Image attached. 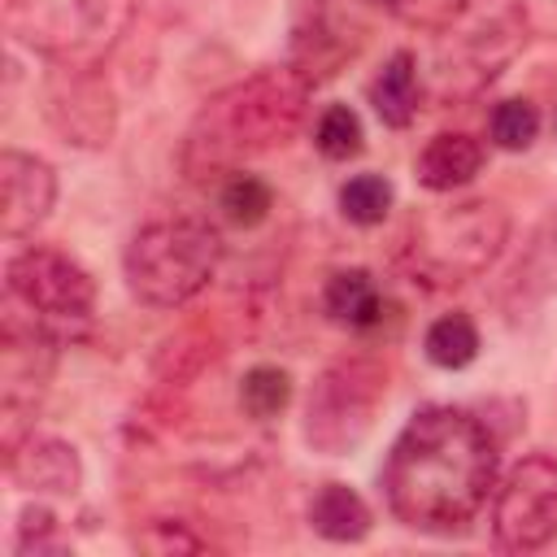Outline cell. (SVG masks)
<instances>
[{
	"label": "cell",
	"mask_w": 557,
	"mask_h": 557,
	"mask_svg": "<svg viewBox=\"0 0 557 557\" xmlns=\"http://www.w3.org/2000/svg\"><path fill=\"white\" fill-rule=\"evenodd\" d=\"M9 318L48 335L52 344L78 339L91 326L96 287L91 274L57 248H26L4 265Z\"/></svg>",
	"instance_id": "obj_6"
},
{
	"label": "cell",
	"mask_w": 557,
	"mask_h": 557,
	"mask_svg": "<svg viewBox=\"0 0 557 557\" xmlns=\"http://www.w3.org/2000/svg\"><path fill=\"white\" fill-rule=\"evenodd\" d=\"M370 104L383 126H409L418 113V61L413 52H392L370 83Z\"/></svg>",
	"instance_id": "obj_15"
},
{
	"label": "cell",
	"mask_w": 557,
	"mask_h": 557,
	"mask_svg": "<svg viewBox=\"0 0 557 557\" xmlns=\"http://www.w3.org/2000/svg\"><path fill=\"white\" fill-rule=\"evenodd\" d=\"M9 474L26 492H52L65 496L83 483V461L65 440H26L9 448Z\"/></svg>",
	"instance_id": "obj_12"
},
{
	"label": "cell",
	"mask_w": 557,
	"mask_h": 557,
	"mask_svg": "<svg viewBox=\"0 0 557 557\" xmlns=\"http://www.w3.org/2000/svg\"><path fill=\"white\" fill-rule=\"evenodd\" d=\"M139 0H4L9 35L61 70H96L131 30Z\"/></svg>",
	"instance_id": "obj_4"
},
{
	"label": "cell",
	"mask_w": 557,
	"mask_h": 557,
	"mask_svg": "<svg viewBox=\"0 0 557 557\" xmlns=\"http://www.w3.org/2000/svg\"><path fill=\"white\" fill-rule=\"evenodd\" d=\"M57 205V174L48 161L4 148L0 152V235L26 239L35 235Z\"/></svg>",
	"instance_id": "obj_10"
},
{
	"label": "cell",
	"mask_w": 557,
	"mask_h": 557,
	"mask_svg": "<svg viewBox=\"0 0 557 557\" xmlns=\"http://www.w3.org/2000/svg\"><path fill=\"white\" fill-rule=\"evenodd\" d=\"M309 522H313V531H318L322 540H331V544H357V540L370 535V509H366V500H361L352 487H344V483H326V487L313 496Z\"/></svg>",
	"instance_id": "obj_16"
},
{
	"label": "cell",
	"mask_w": 557,
	"mask_h": 557,
	"mask_svg": "<svg viewBox=\"0 0 557 557\" xmlns=\"http://www.w3.org/2000/svg\"><path fill=\"white\" fill-rule=\"evenodd\" d=\"M492 540L505 553H540L557 540V461L544 453L522 457L496 487Z\"/></svg>",
	"instance_id": "obj_7"
},
{
	"label": "cell",
	"mask_w": 557,
	"mask_h": 557,
	"mask_svg": "<svg viewBox=\"0 0 557 557\" xmlns=\"http://www.w3.org/2000/svg\"><path fill=\"white\" fill-rule=\"evenodd\" d=\"M422 348L440 370H466L479 357V326L466 313H444L426 326Z\"/></svg>",
	"instance_id": "obj_17"
},
{
	"label": "cell",
	"mask_w": 557,
	"mask_h": 557,
	"mask_svg": "<svg viewBox=\"0 0 557 557\" xmlns=\"http://www.w3.org/2000/svg\"><path fill=\"white\" fill-rule=\"evenodd\" d=\"M44 109H48V122L83 148H100L113 139L117 109H113L109 87L96 78V70H61L57 65V74L48 78V91H44Z\"/></svg>",
	"instance_id": "obj_9"
},
{
	"label": "cell",
	"mask_w": 557,
	"mask_h": 557,
	"mask_svg": "<svg viewBox=\"0 0 557 557\" xmlns=\"http://www.w3.org/2000/svg\"><path fill=\"white\" fill-rule=\"evenodd\" d=\"M305 100H309V83L292 65L261 70L209 96L183 135L178 148L183 174L191 183H226L252 157L274 152L296 135L305 117Z\"/></svg>",
	"instance_id": "obj_2"
},
{
	"label": "cell",
	"mask_w": 557,
	"mask_h": 557,
	"mask_svg": "<svg viewBox=\"0 0 557 557\" xmlns=\"http://www.w3.org/2000/svg\"><path fill=\"white\" fill-rule=\"evenodd\" d=\"M222 261V235L196 218H165L148 222L131 235L122 274L139 305L148 309H178L209 287Z\"/></svg>",
	"instance_id": "obj_5"
},
{
	"label": "cell",
	"mask_w": 557,
	"mask_h": 557,
	"mask_svg": "<svg viewBox=\"0 0 557 557\" xmlns=\"http://www.w3.org/2000/svg\"><path fill=\"white\" fill-rule=\"evenodd\" d=\"M509 218L496 200H453L409 218L405 270L426 287H457L479 278L505 248Z\"/></svg>",
	"instance_id": "obj_3"
},
{
	"label": "cell",
	"mask_w": 557,
	"mask_h": 557,
	"mask_svg": "<svg viewBox=\"0 0 557 557\" xmlns=\"http://www.w3.org/2000/svg\"><path fill=\"white\" fill-rule=\"evenodd\" d=\"M392 209V183L383 174H357L339 187V213L357 226H379Z\"/></svg>",
	"instance_id": "obj_18"
},
{
	"label": "cell",
	"mask_w": 557,
	"mask_h": 557,
	"mask_svg": "<svg viewBox=\"0 0 557 557\" xmlns=\"http://www.w3.org/2000/svg\"><path fill=\"white\" fill-rule=\"evenodd\" d=\"M357 52V26L331 4V0H309L305 13L292 26V57L287 65L309 83H326L348 57Z\"/></svg>",
	"instance_id": "obj_11"
},
{
	"label": "cell",
	"mask_w": 557,
	"mask_h": 557,
	"mask_svg": "<svg viewBox=\"0 0 557 557\" xmlns=\"http://www.w3.org/2000/svg\"><path fill=\"white\" fill-rule=\"evenodd\" d=\"M361 117L348 109V104H331V109H322V117H318V126H313V144H318V152L326 157V161H348V157H357L361 152Z\"/></svg>",
	"instance_id": "obj_21"
},
{
	"label": "cell",
	"mask_w": 557,
	"mask_h": 557,
	"mask_svg": "<svg viewBox=\"0 0 557 557\" xmlns=\"http://www.w3.org/2000/svg\"><path fill=\"white\" fill-rule=\"evenodd\" d=\"M239 400H244V409L252 413V418H278L283 409H287V400H292V379H287V370H278V366H252L248 374H244V387H239Z\"/></svg>",
	"instance_id": "obj_20"
},
{
	"label": "cell",
	"mask_w": 557,
	"mask_h": 557,
	"mask_svg": "<svg viewBox=\"0 0 557 557\" xmlns=\"http://www.w3.org/2000/svg\"><path fill=\"white\" fill-rule=\"evenodd\" d=\"M322 309L339 326L370 331V326L383 322L387 300H383V292H379V283H374L370 270H335L326 278V287H322Z\"/></svg>",
	"instance_id": "obj_14"
},
{
	"label": "cell",
	"mask_w": 557,
	"mask_h": 557,
	"mask_svg": "<svg viewBox=\"0 0 557 557\" xmlns=\"http://www.w3.org/2000/svg\"><path fill=\"white\" fill-rule=\"evenodd\" d=\"M487 135H492L496 148H509V152L531 148V139L540 135V113H535V104H531V100H500V104L492 109V117H487Z\"/></svg>",
	"instance_id": "obj_22"
},
{
	"label": "cell",
	"mask_w": 557,
	"mask_h": 557,
	"mask_svg": "<svg viewBox=\"0 0 557 557\" xmlns=\"http://www.w3.org/2000/svg\"><path fill=\"white\" fill-rule=\"evenodd\" d=\"M383 4L396 22L413 30H448L466 9V0H383Z\"/></svg>",
	"instance_id": "obj_23"
},
{
	"label": "cell",
	"mask_w": 557,
	"mask_h": 557,
	"mask_svg": "<svg viewBox=\"0 0 557 557\" xmlns=\"http://www.w3.org/2000/svg\"><path fill=\"white\" fill-rule=\"evenodd\" d=\"M270 205H274L270 183L257 178V174H248V170H239V174H231L222 183V213L235 226H257L270 213Z\"/></svg>",
	"instance_id": "obj_19"
},
{
	"label": "cell",
	"mask_w": 557,
	"mask_h": 557,
	"mask_svg": "<svg viewBox=\"0 0 557 557\" xmlns=\"http://www.w3.org/2000/svg\"><path fill=\"white\" fill-rule=\"evenodd\" d=\"M483 170V144L466 131H444L418 152V183L426 191H457Z\"/></svg>",
	"instance_id": "obj_13"
},
{
	"label": "cell",
	"mask_w": 557,
	"mask_h": 557,
	"mask_svg": "<svg viewBox=\"0 0 557 557\" xmlns=\"http://www.w3.org/2000/svg\"><path fill=\"white\" fill-rule=\"evenodd\" d=\"M383 396V374L370 361H344L318 379L305 409V440L322 453H348L366 440Z\"/></svg>",
	"instance_id": "obj_8"
},
{
	"label": "cell",
	"mask_w": 557,
	"mask_h": 557,
	"mask_svg": "<svg viewBox=\"0 0 557 557\" xmlns=\"http://www.w3.org/2000/svg\"><path fill=\"white\" fill-rule=\"evenodd\" d=\"M496 487V440L453 405L422 409L383 461V496L396 522L426 535L466 531Z\"/></svg>",
	"instance_id": "obj_1"
}]
</instances>
